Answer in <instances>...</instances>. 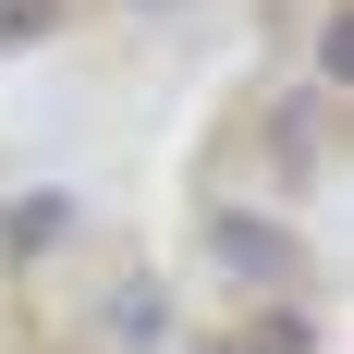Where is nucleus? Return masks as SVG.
I'll return each instance as SVG.
<instances>
[{"label":"nucleus","mask_w":354,"mask_h":354,"mask_svg":"<svg viewBox=\"0 0 354 354\" xmlns=\"http://www.w3.org/2000/svg\"><path fill=\"white\" fill-rule=\"evenodd\" d=\"M73 232V196H12L0 208V257H37V245H62Z\"/></svg>","instance_id":"2"},{"label":"nucleus","mask_w":354,"mask_h":354,"mask_svg":"<svg viewBox=\"0 0 354 354\" xmlns=\"http://www.w3.org/2000/svg\"><path fill=\"white\" fill-rule=\"evenodd\" d=\"M110 330L159 354V342H171V293H159V281H122V293H110Z\"/></svg>","instance_id":"3"},{"label":"nucleus","mask_w":354,"mask_h":354,"mask_svg":"<svg viewBox=\"0 0 354 354\" xmlns=\"http://www.w3.org/2000/svg\"><path fill=\"white\" fill-rule=\"evenodd\" d=\"M208 269L232 293H281L293 269H306V232H281V220H245V208H220L208 220Z\"/></svg>","instance_id":"1"},{"label":"nucleus","mask_w":354,"mask_h":354,"mask_svg":"<svg viewBox=\"0 0 354 354\" xmlns=\"http://www.w3.org/2000/svg\"><path fill=\"white\" fill-rule=\"evenodd\" d=\"M318 73H330V86H354V12H330V37H318Z\"/></svg>","instance_id":"4"}]
</instances>
